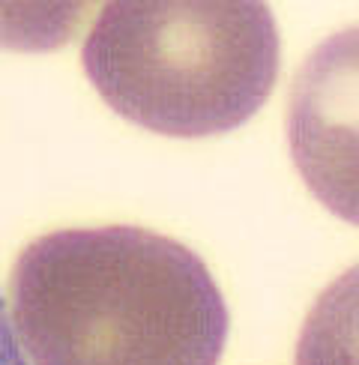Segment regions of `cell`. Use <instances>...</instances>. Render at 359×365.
<instances>
[{
	"label": "cell",
	"instance_id": "cell-2",
	"mask_svg": "<svg viewBox=\"0 0 359 365\" xmlns=\"http://www.w3.org/2000/svg\"><path fill=\"white\" fill-rule=\"evenodd\" d=\"M81 63L111 108L150 132L204 138L243 126L279 78V30L258 0H114Z\"/></svg>",
	"mask_w": 359,
	"mask_h": 365
},
{
	"label": "cell",
	"instance_id": "cell-4",
	"mask_svg": "<svg viewBox=\"0 0 359 365\" xmlns=\"http://www.w3.org/2000/svg\"><path fill=\"white\" fill-rule=\"evenodd\" d=\"M0 365H27L19 341H15V329H12L4 299H0Z\"/></svg>",
	"mask_w": 359,
	"mask_h": 365
},
{
	"label": "cell",
	"instance_id": "cell-1",
	"mask_svg": "<svg viewBox=\"0 0 359 365\" xmlns=\"http://www.w3.org/2000/svg\"><path fill=\"white\" fill-rule=\"evenodd\" d=\"M15 341L33 365H216L228 306L192 249L147 227H72L21 249Z\"/></svg>",
	"mask_w": 359,
	"mask_h": 365
},
{
	"label": "cell",
	"instance_id": "cell-3",
	"mask_svg": "<svg viewBox=\"0 0 359 365\" xmlns=\"http://www.w3.org/2000/svg\"><path fill=\"white\" fill-rule=\"evenodd\" d=\"M348 81H353V60L341 66L335 90L326 93L323 60L321 51L314 54L293 87L291 135L293 156L314 192L338 216L353 219V87L344 90Z\"/></svg>",
	"mask_w": 359,
	"mask_h": 365
}]
</instances>
